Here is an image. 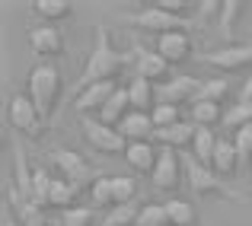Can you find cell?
<instances>
[{
  "label": "cell",
  "mask_w": 252,
  "mask_h": 226,
  "mask_svg": "<svg viewBox=\"0 0 252 226\" xmlns=\"http://www.w3.org/2000/svg\"><path fill=\"white\" fill-rule=\"evenodd\" d=\"M125 67H128V61H125V55L109 42L105 26H96V45H93L90 57H86L83 74H80V80L74 83V89H70V92L80 96L83 89H90V86H96V83H115V77L122 74Z\"/></svg>",
  "instance_id": "cell-1"
},
{
  "label": "cell",
  "mask_w": 252,
  "mask_h": 226,
  "mask_svg": "<svg viewBox=\"0 0 252 226\" xmlns=\"http://www.w3.org/2000/svg\"><path fill=\"white\" fill-rule=\"evenodd\" d=\"M61 70H58V64H38V67H32L29 74V92L26 96L35 102L38 115H42V121H48L51 112H55L58 99H61Z\"/></svg>",
  "instance_id": "cell-2"
},
{
  "label": "cell",
  "mask_w": 252,
  "mask_h": 226,
  "mask_svg": "<svg viewBox=\"0 0 252 226\" xmlns=\"http://www.w3.org/2000/svg\"><path fill=\"white\" fill-rule=\"evenodd\" d=\"M182 169H185V182H189V188L195 191L198 198L204 195H223V198H240L230 185H223V178L217 175L211 166L198 163L195 153H182Z\"/></svg>",
  "instance_id": "cell-3"
},
{
  "label": "cell",
  "mask_w": 252,
  "mask_h": 226,
  "mask_svg": "<svg viewBox=\"0 0 252 226\" xmlns=\"http://www.w3.org/2000/svg\"><path fill=\"white\" fill-rule=\"evenodd\" d=\"M51 156V163L61 169V178H67L70 185H74L77 191L80 188H93V182L99 178V172L93 169L90 163L80 156V153H74V150H64V147H55L48 153Z\"/></svg>",
  "instance_id": "cell-4"
},
{
  "label": "cell",
  "mask_w": 252,
  "mask_h": 226,
  "mask_svg": "<svg viewBox=\"0 0 252 226\" xmlns=\"http://www.w3.org/2000/svg\"><path fill=\"white\" fill-rule=\"evenodd\" d=\"M6 118H10V128L16 131V134H26V137H38L42 134V115H38L35 102H32L29 96H10V102H6Z\"/></svg>",
  "instance_id": "cell-5"
},
{
  "label": "cell",
  "mask_w": 252,
  "mask_h": 226,
  "mask_svg": "<svg viewBox=\"0 0 252 226\" xmlns=\"http://www.w3.org/2000/svg\"><path fill=\"white\" fill-rule=\"evenodd\" d=\"M128 19L137 26V29L150 32V35H157V38H160V35H169V32H185L191 26L185 16H172V13L160 10V6H147V10L134 13V16H128Z\"/></svg>",
  "instance_id": "cell-6"
},
{
  "label": "cell",
  "mask_w": 252,
  "mask_h": 226,
  "mask_svg": "<svg viewBox=\"0 0 252 226\" xmlns=\"http://www.w3.org/2000/svg\"><path fill=\"white\" fill-rule=\"evenodd\" d=\"M80 124H83L86 143H90L93 150H99V153H122V156H125L128 141L118 134V128H109V124H102L99 118H90V115L80 118Z\"/></svg>",
  "instance_id": "cell-7"
},
{
  "label": "cell",
  "mask_w": 252,
  "mask_h": 226,
  "mask_svg": "<svg viewBox=\"0 0 252 226\" xmlns=\"http://www.w3.org/2000/svg\"><path fill=\"white\" fill-rule=\"evenodd\" d=\"M182 175H185V169H182V156H179V150L163 147L160 156H157L154 172H150V182H154V188H160V191H176L179 185H182Z\"/></svg>",
  "instance_id": "cell-8"
},
{
  "label": "cell",
  "mask_w": 252,
  "mask_h": 226,
  "mask_svg": "<svg viewBox=\"0 0 252 226\" xmlns=\"http://www.w3.org/2000/svg\"><path fill=\"white\" fill-rule=\"evenodd\" d=\"M198 86H201V80L179 74V77H172L169 83L157 86V102L179 105V109H182V102H195V96H198Z\"/></svg>",
  "instance_id": "cell-9"
},
{
  "label": "cell",
  "mask_w": 252,
  "mask_h": 226,
  "mask_svg": "<svg viewBox=\"0 0 252 226\" xmlns=\"http://www.w3.org/2000/svg\"><path fill=\"white\" fill-rule=\"evenodd\" d=\"M201 61L211 64V67H217V70H223V74H230V70H243L246 64H252V45H227V48L208 51Z\"/></svg>",
  "instance_id": "cell-10"
},
{
  "label": "cell",
  "mask_w": 252,
  "mask_h": 226,
  "mask_svg": "<svg viewBox=\"0 0 252 226\" xmlns=\"http://www.w3.org/2000/svg\"><path fill=\"white\" fill-rule=\"evenodd\" d=\"M134 64H137V77H144L147 83L154 86H163L169 83V61L160 57L157 51H147V48H134Z\"/></svg>",
  "instance_id": "cell-11"
},
{
  "label": "cell",
  "mask_w": 252,
  "mask_h": 226,
  "mask_svg": "<svg viewBox=\"0 0 252 226\" xmlns=\"http://www.w3.org/2000/svg\"><path fill=\"white\" fill-rule=\"evenodd\" d=\"M29 48L38 57H58V55H64V35L55 26H35L29 32Z\"/></svg>",
  "instance_id": "cell-12"
},
{
  "label": "cell",
  "mask_w": 252,
  "mask_h": 226,
  "mask_svg": "<svg viewBox=\"0 0 252 226\" xmlns=\"http://www.w3.org/2000/svg\"><path fill=\"white\" fill-rule=\"evenodd\" d=\"M118 134L128 143H144V141H154L157 124L147 112H131V115H125V121L118 124Z\"/></svg>",
  "instance_id": "cell-13"
},
{
  "label": "cell",
  "mask_w": 252,
  "mask_h": 226,
  "mask_svg": "<svg viewBox=\"0 0 252 226\" xmlns=\"http://www.w3.org/2000/svg\"><path fill=\"white\" fill-rule=\"evenodd\" d=\"M118 86L115 83H96V86H90V89H83L80 96H74V109L80 112V118H86L90 112H102V105L112 99V92H115Z\"/></svg>",
  "instance_id": "cell-14"
},
{
  "label": "cell",
  "mask_w": 252,
  "mask_h": 226,
  "mask_svg": "<svg viewBox=\"0 0 252 226\" xmlns=\"http://www.w3.org/2000/svg\"><path fill=\"white\" fill-rule=\"evenodd\" d=\"M157 55L166 57L169 64H182L191 57V38L185 32H169V35L157 38Z\"/></svg>",
  "instance_id": "cell-15"
},
{
  "label": "cell",
  "mask_w": 252,
  "mask_h": 226,
  "mask_svg": "<svg viewBox=\"0 0 252 226\" xmlns=\"http://www.w3.org/2000/svg\"><path fill=\"white\" fill-rule=\"evenodd\" d=\"M157 156H160V150L154 147V141L128 143V150H125V163H128L137 175H150V172H154V166H157Z\"/></svg>",
  "instance_id": "cell-16"
},
{
  "label": "cell",
  "mask_w": 252,
  "mask_h": 226,
  "mask_svg": "<svg viewBox=\"0 0 252 226\" xmlns=\"http://www.w3.org/2000/svg\"><path fill=\"white\" fill-rule=\"evenodd\" d=\"M125 115H131V96H128V86H118L96 118H99L102 124H109V128H118V124L125 121Z\"/></svg>",
  "instance_id": "cell-17"
},
{
  "label": "cell",
  "mask_w": 252,
  "mask_h": 226,
  "mask_svg": "<svg viewBox=\"0 0 252 226\" xmlns=\"http://www.w3.org/2000/svg\"><path fill=\"white\" fill-rule=\"evenodd\" d=\"M195 134H198V128L191 121H179V124H172V128L157 131L154 141H160L163 147H169V150H185V147L195 143Z\"/></svg>",
  "instance_id": "cell-18"
},
{
  "label": "cell",
  "mask_w": 252,
  "mask_h": 226,
  "mask_svg": "<svg viewBox=\"0 0 252 226\" xmlns=\"http://www.w3.org/2000/svg\"><path fill=\"white\" fill-rule=\"evenodd\" d=\"M128 96H131V112H154L157 109V86L147 83L144 77H134L128 83Z\"/></svg>",
  "instance_id": "cell-19"
},
{
  "label": "cell",
  "mask_w": 252,
  "mask_h": 226,
  "mask_svg": "<svg viewBox=\"0 0 252 226\" xmlns=\"http://www.w3.org/2000/svg\"><path fill=\"white\" fill-rule=\"evenodd\" d=\"M211 169L217 175H233L240 169V156H236V147H233V137H220L217 141V150H214V159H211Z\"/></svg>",
  "instance_id": "cell-20"
},
{
  "label": "cell",
  "mask_w": 252,
  "mask_h": 226,
  "mask_svg": "<svg viewBox=\"0 0 252 226\" xmlns=\"http://www.w3.org/2000/svg\"><path fill=\"white\" fill-rule=\"evenodd\" d=\"M13 166H16V188H19V195L26 198V201H32V169H29V163H26V150H23V143L19 141H13Z\"/></svg>",
  "instance_id": "cell-21"
},
{
  "label": "cell",
  "mask_w": 252,
  "mask_h": 226,
  "mask_svg": "<svg viewBox=\"0 0 252 226\" xmlns=\"http://www.w3.org/2000/svg\"><path fill=\"white\" fill-rule=\"evenodd\" d=\"M77 195H80V191H77L67 178H55V182H51V195H48V207L70 210V207H74V201H77Z\"/></svg>",
  "instance_id": "cell-22"
},
{
  "label": "cell",
  "mask_w": 252,
  "mask_h": 226,
  "mask_svg": "<svg viewBox=\"0 0 252 226\" xmlns=\"http://www.w3.org/2000/svg\"><path fill=\"white\" fill-rule=\"evenodd\" d=\"M217 121L223 124V112L217 102H191V124L195 128H214Z\"/></svg>",
  "instance_id": "cell-23"
},
{
  "label": "cell",
  "mask_w": 252,
  "mask_h": 226,
  "mask_svg": "<svg viewBox=\"0 0 252 226\" xmlns=\"http://www.w3.org/2000/svg\"><path fill=\"white\" fill-rule=\"evenodd\" d=\"M144 204L131 201V204H118L105 214V226H137V217H141Z\"/></svg>",
  "instance_id": "cell-24"
},
{
  "label": "cell",
  "mask_w": 252,
  "mask_h": 226,
  "mask_svg": "<svg viewBox=\"0 0 252 226\" xmlns=\"http://www.w3.org/2000/svg\"><path fill=\"white\" fill-rule=\"evenodd\" d=\"M217 141H220V134H214L211 128H198V134H195V159L198 163H204V166H211V159H214V150H217Z\"/></svg>",
  "instance_id": "cell-25"
},
{
  "label": "cell",
  "mask_w": 252,
  "mask_h": 226,
  "mask_svg": "<svg viewBox=\"0 0 252 226\" xmlns=\"http://www.w3.org/2000/svg\"><path fill=\"white\" fill-rule=\"evenodd\" d=\"M227 96H230V83L223 77H214V80H201L195 102H217V105H220Z\"/></svg>",
  "instance_id": "cell-26"
},
{
  "label": "cell",
  "mask_w": 252,
  "mask_h": 226,
  "mask_svg": "<svg viewBox=\"0 0 252 226\" xmlns=\"http://www.w3.org/2000/svg\"><path fill=\"white\" fill-rule=\"evenodd\" d=\"M51 182H55V178L48 175V169H45V166H35V169H32V204H38V207H48Z\"/></svg>",
  "instance_id": "cell-27"
},
{
  "label": "cell",
  "mask_w": 252,
  "mask_h": 226,
  "mask_svg": "<svg viewBox=\"0 0 252 226\" xmlns=\"http://www.w3.org/2000/svg\"><path fill=\"white\" fill-rule=\"evenodd\" d=\"M166 214H169V226H195V207L182 198H169Z\"/></svg>",
  "instance_id": "cell-28"
},
{
  "label": "cell",
  "mask_w": 252,
  "mask_h": 226,
  "mask_svg": "<svg viewBox=\"0 0 252 226\" xmlns=\"http://www.w3.org/2000/svg\"><path fill=\"white\" fill-rule=\"evenodd\" d=\"M90 198H93V207L99 210H112L115 207V195H112V175H99L90 188Z\"/></svg>",
  "instance_id": "cell-29"
},
{
  "label": "cell",
  "mask_w": 252,
  "mask_h": 226,
  "mask_svg": "<svg viewBox=\"0 0 252 226\" xmlns=\"http://www.w3.org/2000/svg\"><path fill=\"white\" fill-rule=\"evenodd\" d=\"M246 124H252V102H236L233 109H223V128L240 131Z\"/></svg>",
  "instance_id": "cell-30"
},
{
  "label": "cell",
  "mask_w": 252,
  "mask_h": 226,
  "mask_svg": "<svg viewBox=\"0 0 252 226\" xmlns=\"http://www.w3.org/2000/svg\"><path fill=\"white\" fill-rule=\"evenodd\" d=\"M112 195H115V207L137 201V182L131 175H112Z\"/></svg>",
  "instance_id": "cell-31"
},
{
  "label": "cell",
  "mask_w": 252,
  "mask_h": 226,
  "mask_svg": "<svg viewBox=\"0 0 252 226\" xmlns=\"http://www.w3.org/2000/svg\"><path fill=\"white\" fill-rule=\"evenodd\" d=\"M35 13L48 23H58V19L70 16V3L67 0H35Z\"/></svg>",
  "instance_id": "cell-32"
},
{
  "label": "cell",
  "mask_w": 252,
  "mask_h": 226,
  "mask_svg": "<svg viewBox=\"0 0 252 226\" xmlns=\"http://www.w3.org/2000/svg\"><path fill=\"white\" fill-rule=\"evenodd\" d=\"M150 118H154L157 131H163V128H172V124H179V121H182V109H179V105L157 102V109L150 112Z\"/></svg>",
  "instance_id": "cell-33"
},
{
  "label": "cell",
  "mask_w": 252,
  "mask_h": 226,
  "mask_svg": "<svg viewBox=\"0 0 252 226\" xmlns=\"http://www.w3.org/2000/svg\"><path fill=\"white\" fill-rule=\"evenodd\" d=\"M243 10H246V3H240V0H223L220 3V29H223V35H233V26H236V19L243 16Z\"/></svg>",
  "instance_id": "cell-34"
},
{
  "label": "cell",
  "mask_w": 252,
  "mask_h": 226,
  "mask_svg": "<svg viewBox=\"0 0 252 226\" xmlns=\"http://www.w3.org/2000/svg\"><path fill=\"white\" fill-rule=\"evenodd\" d=\"M137 226H169L166 204H144L141 217H137Z\"/></svg>",
  "instance_id": "cell-35"
},
{
  "label": "cell",
  "mask_w": 252,
  "mask_h": 226,
  "mask_svg": "<svg viewBox=\"0 0 252 226\" xmlns=\"http://www.w3.org/2000/svg\"><path fill=\"white\" fill-rule=\"evenodd\" d=\"M233 147H236L240 163H252V124H246V128H240V131H233Z\"/></svg>",
  "instance_id": "cell-36"
},
{
  "label": "cell",
  "mask_w": 252,
  "mask_h": 226,
  "mask_svg": "<svg viewBox=\"0 0 252 226\" xmlns=\"http://www.w3.org/2000/svg\"><path fill=\"white\" fill-rule=\"evenodd\" d=\"M61 226H93V207H70V210H64Z\"/></svg>",
  "instance_id": "cell-37"
},
{
  "label": "cell",
  "mask_w": 252,
  "mask_h": 226,
  "mask_svg": "<svg viewBox=\"0 0 252 226\" xmlns=\"http://www.w3.org/2000/svg\"><path fill=\"white\" fill-rule=\"evenodd\" d=\"M154 6H160V10H166V13H172V16H182L185 13V0H160V3H154Z\"/></svg>",
  "instance_id": "cell-38"
},
{
  "label": "cell",
  "mask_w": 252,
  "mask_h": 226,
  "mask_svg": "<svg viewBox=\"0 0 252 226\" xmlns=\"http://www.w3.org/2000/svg\"><path fill=\"white\" fill-rule=\"evenodd\" d=\"M201 6V16H211V13H220V3L217 0H204V3H198Z\"/></svg>",
  "instance_id": "cell-39"
},
{
  "label": "cell",
  "mask_w": 252,
  "mask_h": 226,
  "mask_svg": "<svg viewBox=\"0 0 252 226\" xmlns=\"http://www.w3.org/2000/svg\"><path fill=\"white\" fill-rule=\"evenodd\" d=\"M240 102H252V77L246 80V86H243V92H240Z\"/></svg>",
  "instance_id": "cell-40"
},
{
  "label": "cell",
  "mask_w": 252,
  "mask_h": 226,
  "mask_svg": "<svg viewBox=\"0 0 252 226\" xmlns=\"http://www.w3.org/2000/svg\"><path fill=\"white\" fill-rule=\"evenodd\" d=\"M3 226H19V220H16V217H10V214H6V217H3Z\"/></svg>",
  "instance_id": "cell-41"
}]
</instances>
